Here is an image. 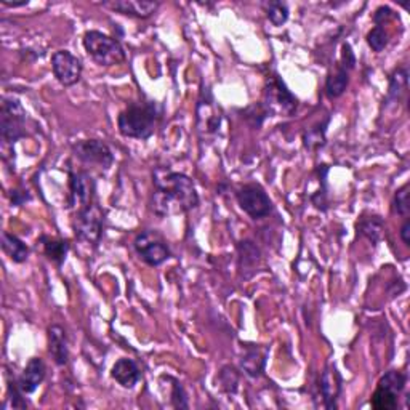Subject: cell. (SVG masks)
I'll return each mask as SVG.
<instances>
[{
    "label": "cell",
    "instance_id": "31",
    "mask_svg": "<svg viewBox=\"0 0 410 410\" xmlns=\"http://www.w3.org/2000/svg\"><path fill=\"white\" fill-rule=\"evenodd\" d=\"M172 404L173 407L177 409H188V397H186V393L181 386V383L173 380L172 386Z\"/></svg>",
    "mask_w": 410,
    "mask_h": 410
},
{
    "label": "cell",
    "instance_id": "14",
    "mask_svg": "<svg viewBox=\"0 0 410 410\" xmlns=\"http://www.w3.org/2000/svg\"><path fill=\"white\" fill-rule=\"evenodd\" d=\"M319 390L324 399V406L327 409H337V399L342 393V377L335 367L329 365L324 369L319 380Z\"/></svg>",
    "mask_w": 410,
    "mask_h": 410
},
{
    "label": "cell",
    "instance_id": "22",
    "mask_svg": "<svg viewBox=\"0 0 410 410\" xmlns=\"http://www.w3.org/2000/svg\"><path fill=\"white\" fill-rule=\"evenodd\" d=\"M265 364L266 353H262L260 348H249L241 359L242 369L249 377H258L263 372Z\"/></svg>",
    "mask_w": 410,
    "mask_h": 410
},
{
    "label": "cell",
    "instance_id": "33",
    "mask_svg": "<svg viewBox=\"0 0 410 410\" xmlns=\"http://www.w3.org/2000/svg\"><path fill=\"white\" fill-rule=\"evenodd\" d=\"M394 17H396V13H394L390 7H380L377 8V12L374 15V21L377 26L383 28V24H386L388 21H391Z\"/></svg>",
    "mask_w": 410,
    "mask_h": 410
},
{
    "label": "cell",
    "instance_id": "10",
    "mask_svg": "<svg viewBox=\"0 0 410 410\" xmlns=\"http://www.w3.org/2000/svg\"><path fill=\"white\" fill-rule=\"evenodd\" d=\"M72 152L85 165H93L101 170H109L114 164L111 148L101 140H81L72 146Z\"/></svg>",
    "mask_w": 410,
    "mask_h": 410
},
{
    "label": "cell",
    "instance_id": "18",
    "mask_svg": "<svg viewBox=\"0 0 410 410\" xmlns=\"http://www.w3.org/2000/svg\"><path fill=\"white\" fill-rule=\"evenodd\" d=\"M2 249L13 263H24L29 257V247L18 236L8 231L2 234Z\"/></svg>",
    "mask_w": 410,
    "mask_h": 410
},
{
    "label": "cell",
    "instance_id": "32",
    "mask_svg": "<svg viewBox=\"0 0 410 410\" xmlns=\"http://www.w3.org/2000/svg\"><path fill=\"white\" fill-rule=\"evenodd\" d=\"M340 65L345 66L348 71H351V69L356 66V55L348 42H345L342 47V61H340Z\"/></svg>",
    "mask_w": 410,
    "mask_h": 410
},
{
    "label": "cell",
    "instance_id": "34",
    "mask_svg": "<svg viewBox=\"0 0 410 410\" xmlns=\"http://www.w3.org/2000/svg\"><path fill=\"white\" fill-rule=\"evenodd\" d=\"M10 199H12V204L15 207H21V205H24L26 202L31 200V194L28 193V191L12 189V193H10Z\"/></svg>",
    "mask_w": 410,
    "mask_h": 410
},
{
    "label": "cell",
    "instance_id": "6",
    "mask_svg": "<svg viewBox=\"0 0 410 410\" xmlns=\"http://www.w3.org/2000/svg\"><path fill=\"white\" fill-rule=\"evenodd\" d=\"M407 377L399 370H390L380 378L377 390L372 394L370 404L375 410H394L397 407V397L404 391Z\"/></svg>",
    "mask_w": 410,
    "mask_h": 410
},
{
    "label": "cell",
    "instance_id": "5",
    "mask_svg": "<svg viewBox=\"0 0 410 410\" xmlns=\"http://www.w3.org/2000/svg\"><path fill=\"white\" fill-rule=\"evenodd\" d=\"M103 210L100 209V205L95 200L90 202L88 205L79 209L76 216H74L72 226L76 237L81 242L88 244V246L90 244L97 246L101 239V234H103Z\"/></svg>",
    "mask_w": 410,
    "mask_h": 410
},
{
    "label": "cell",
    "instance_id": "21",
    "mask_svg": "<svg viewBox=\"0 0 410 410\" xmlns=\"http://www.w3.org/2000/svg\"><path fill=\"white\" fill-rule=\"evenodd\" d=\"M383 230H385V225H383V220L377 215L364 216L361 218L358 223V231L361 236L369 239L372 244H378L383 236Z\"/></svg>",
    "mask_w": 410,
    "mask_h": 410
},
{
    "label": "cell",
    "instance_id": "12",
    "mask_svg": "<svg viewBox=\"0 0 410 410\" xmlns=\"http://www.w3.org/2000/svg\"><path fill=\"white\" fill-rule=\"evenodd\" d=\"M95 183L85 172H69V207L82 209L93 202Z\"/></svg>",
    "mask_w": 410,
    "mask_h": 410
},
{
    "label": "cell",
    "instance_id": "3",
    "mask_svg": "<svg viewBox=\"0 0 410 410\" xmlns=\"http://www.w3.org/2000/svg\"><path fill=\"white\" fill-rule=\"evenodd\" d=\"M84 49L98 66H116L125 61V50L120 42L100 31H87L84 36Z\"/></svg>",
    "mask_w": 410,
    "mask_h": 410
},
{
    "label": "cell",
    "instance_id": "11",
    "mask_svg": "<svg viewBox=\"0 0 410 410\" xmlns=\"http://www.w3.org/2000/svg\"><path fill=\"white\" fill-rule=\"evenodd\" d=\"M53 76L63 87H72L82 77V61L69 50H58L52 56Z\"/></svg>",
    "mask_w": 410,
    "mask_h": 410
},
{
    "label": "cell",
    "instance_id": "17",
    "mask_svg": "<svg viewBox=\"0 0 410 410\" xmlns=\"http://www.w3.org/2000/svg\"><path fill=\"white\" fill-rule=\"evenodd\" d=\"M111 377H113L122 388L130 390V388H133L138 381H140L141 372L135 361L129 358H122L113 365Z\"/></svg>",
    "mask_w": 410,
    "mask_h": 410
},
{
    "label": "cell",
    "instance_id": "15",
    "mask_svg": "<svg viewBox=\"0 0 410 410\" xmlns=\"http://www.w3.org/2000/svg\"><path fill=\"white\" fill-rule=\"evenodd\" d=\"M45 374H47V367L44 361H42L40 358L29 359V362L24 367L23 374H21L18 378L19 390L24 394L34 393L37 388L40 386V383L44 381Z\"/></svg>",
    "mask_w": 410,
    "mask_h": 410
},
{
    "label": "cell",
    "instance_id": "1",
    "mask_svg": "<svg viewBox=\"0 0 410 410\" xmlns=\"http://www.w3.org/2000/svg\"><path fill=\"white\" fill-rule=\"evenodd\" d=\"M152 210L159 216L181 215L199 205V194L193 180L184 173L157 167L152 172Z\"/></svg>",
    "mask_w": 410,
    "mask_h": 410
},
{
    "label": "cell",
    "instance_id": "28",
    "mask_svg": "<svg viewBox=\"0 0 410 410\" xmlns=\"http://www.w3.org/2000/svg\"><path fill=\"white\" fill-rule=\"evenodd\" d=\"M388 42H390V36L385 31V28H380V26H375L374 29L367 34V44L374 52L380 53L388 47Z\"/></svg>",
    "mask_w": 410,
    "mask_h": 410
},
{
    "label": "cell",
    "instance_id": "16",
    "mask_svg": "<svg viewBox=\"0 0 410 410\" xmlns=\"http://www.w3.org/2000/svg\"><path fill=\"white\" fill-rule=\"evenodd\" d=\"M49 353L56 365H66L69 361V346L66 330L61 326H52L49 329Z\"/></svg>",
    "mask_w": 410,
    "mask_h": 410
},
{
    "label": "cell",
    "instance_id": "7",
    "mask_svg": "<svg viewBox=\"0 0 410 410\" xmlns=\"http://www.w3.org/2000/svg\"><path fill=\"white\" fill-rule=\"evenodd\" d=\"M265 108L271 113H281V114H292L297 109L298 100L294 93L287 88L284 81L274 74L266 79L265 87Z\"/></svg>",
    "mask_w": 410,
    "mask_h": 410
},
{
    "label": "cell",
    "instance_id": "29",
    "mask_svg": "<svg viewBox=\"0 0 410 410\" xmlns=\"http://www.w3.org/2000/svg\"><path fill=\"white\" fill-rule=\"evenodd\" d=\"M393 205H394V212H396L397 215H401V216H409V212H410V202H409V183L402 184L401 188H399V189L396 191V194H394Z\"/></svg>",
    "mask_w": 410,
    "mask_h": 410
},
{
    "label": "cell",
    "instance_id": "25",
    "mask_svg": "<svg viewBox=\"0 0 410 410\" xmlns=\"http://www.w3.org/2000/svg\"><path fill=\"white\" fill-rule=\"evenodd\" d=\"M407 69L406 68H397L394 69V72L390 77V92H388V100L396 101L401 93L404 92V88L407 87Z\"/></svg>",
    "mask_w": 410,
    "mask_h": 410
},
{
    "label": "cell",
    "instance_id": "24",
    "mask_svg": "<svg viewBox=\"0 0 410 410\" xmlns=\"http://www.w3.org/2000/svg\"><path fill=\"white\" fill-rule=\"evenodd\" d=\"M239 260H241V268L244 269H253L260 262V249L255 246L252 241H242L239 244Z\"/></svg>",
    "mask_w": 410,
    "mask_h": 410
},
{
    "label": "cell",
    "instance_id": "27",
    "mask_svg": "<svg viewBox=\"0 0 410 410\" xmlns=\"http://www.w3.org/2000/svg\"><path fill=\"white\" fill-rule=\"evenodd\" d=\"M265 10L274 26H282L289 19V7L284 2H268L265 5Z\"/></svg>",
    "mask_w": 410,
    "mask_h": 410
},
{
    "label": "cell",
    "instance_id": "35",
    "mask_svg": "<svg viewBox=\"0 0 410 410\" xmlns=\"http://www.w3.org/2000/svg\"><path fill=\"white\" fill-rule=\"evenodd\" d=\"M401 239H402V242L406 244V246H410V220L409 218H406V221L402 223V226H401Z\"/></svg>",
    "mask_w": 410,
    "mask_h": 410
},
{
    "label": "cell",
    "instance_id": "13",
    "mask_svg": "<svg viewBox=\"0 0 410 410\" xmlns=\"http://www.w3.org/2000/svg\"><path fill=\"white\" fill-rule=\"evenodd\" d=\"M104 7H108L114 12L133 18H149L157 12L159 2H149V0H116V2H106Z\"/></svg>",
    "mask_w": 410,
    "mask_h": 410
},
{
    "label": "cell",
    "instance_id": "8",
    "mask_svg": "<svg viewBox=\"0 0 410 410\" xmlns=\"http://www.w3.org/2000/svg\"><path fill=\"white\" fill-rule=\"evenodd\" d=\"M237 204L253 220H263L273 212V202L262 186L249 183L239 188L236 193Z\"/></svg>",
    "mask_w": 410,
    "mask_h": 410
},
{
    "label": "cell",
    "instance_id": "23",
    "mask_svg": "<svg viewBox=\"0 0 410 410\" xmlns=\"http://www.w3.org/2000/svg\"><path fill=\"white\" fill-rule=\"evenodd\" d=\"M329 122H330V117H327L322 124L311 127V129L303 135V143H305L306 149H310V151H316V149L326 145V132H327Z\"/></svg>",
    "mask_w": 410,
    "mask_h": 410
},
{
    "label": "cell",
    "instance_id": "20",
    "mask_svg": "<svg viewBox=\"0 0 410 410\" xmlns=\"http://www.w3.org/2000/svg\"><path fill=\"white\" fill-rule=\"evenodd\" d=\"M40 242L44 244V253L47 255V258H49L50 262H53L56 266H61L63 263H65L68 252H69V244L66 241H63V239H56V237L42 236Z\"/></svg>",
    "mask_w": 410,
    "mask_h": 410
},
{
    "label": "cell",
    "instance_id": "2",
    "mask_svg": "<svg viewBox=\"0 0 410 410\" xmlns=\"http://www.w3.org/2000/svg\"><path fill=\"white\" fill-rule=\"evenodd\" d=\"M161 113L156 101H133L117 117L120 135L133 140H148L156 132Z\"/></svg>",
    "mask_w": 410,
    "mask_h": 410
},
{
    "label": "cell",
    "instance_id": "30",
    "mask_svg": "<svg viewBox=\"0 0 410 410\" xmlns=\"http://www.w3.org/2000/svg\"><path fill=\"white\" fill-rule=\"evenodd\" d=\"M220 385L226 393H236L239 385V374L234 367H223L220 372Z\"/></svg>",
    "mask_w": 410,
    "mask_h": 410
},
{
    "label": "cell",
    "instance_id": "4",
    "mask_svg": "<svg viewBox=\"0 0 410 410\" xmlns=\"http://www.w3.org/2000/svg\"><path fill=\"white\" fill-rule=\"evenodd\" d=\"M26 120H28V114L19 101L5 97L2 100V109H0V136L5 146H12L21 138L28 136Z\"/></svg>",
    "mask_w": 410,
    "mask_h": 410
},
{
    "label": "cell",
    "instance_id": "26",
    "mask_svg": "<svg viewBox=\"0 0 410 410\" xmlns=\"http://www.w3.org/2000/svg\"><path fill=\"white\" fill-rule=\"evenodd\" d=\"M268 116L269 111L265 108L263 103H255L252 106H249V108L242 109V117L253 127V129H260Z\"/></svg>",
    "mask_w": 410,
    "mask_h": 410
},
{
    "label": "cell",
    "instance_id": "9",
    "mask_svg": "<svg viewBox=\"0 0 410 410\" xmlns=\"http://www.w3.org/2000/svg\"><path fill=\"white\" fill-rule=\"evenodd\" d=\"M136 253L149 266H161L170 258V249L167 242L154 231H143L135 237Z\"/></svg>",
    "mask_w": 410,
    "mask_h": 410
},
{
    "label": "cell",
    "instance_id": "19",
    "mask_svg": "<svg viewBox=\"0 0 410 410\" xmlns=\"http://www.w3.org/2000/svg\"><path fill=\"white\" fill-rule=\"evenodd\" d=\"M349 84V71L345 66L338 63L335 66V71H332L327 76L326 81V93L329 98H338L345 93Z\"/></svg>",
    "mask_w": 410,
    "mask_h": 410
}]
</instances>
